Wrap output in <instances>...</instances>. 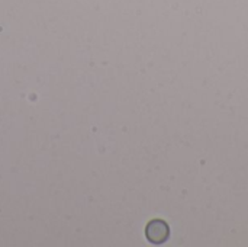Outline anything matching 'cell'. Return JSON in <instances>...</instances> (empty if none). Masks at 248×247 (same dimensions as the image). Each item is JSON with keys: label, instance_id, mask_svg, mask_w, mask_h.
<instances>
[{"label": "cell", "instance_id": "cell-1", "mask_svg": "<svg viewBox=\"0 0 248 247\" xmlns=\"http://www.w3.org/2000/svg\"><path fill=\"white\" fill-rule=\"evenodd\" d=\"M145 236L151 243L161 245L169 239L170 229H169L167 223H164L163 220H153L151 223H148V226L145 229Z\"/></svg>", "mask_w": 248, "mask_h": 247}]
</instances>
